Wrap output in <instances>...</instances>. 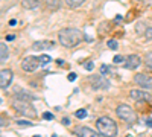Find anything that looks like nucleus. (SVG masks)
Instances as JSON below:
<instances>
[{
    "label": "nucleus",
    "mask_w": 152,
    "mask_h": 137,
    "mask_svg": "<svg viewBox=\"0 0 152 137\" xmlns=\"http://www.w3.org/2000/svg\"><path fill=\"white\" fill-rule=\"evenodd\" d=\"M43 119H46V120H52V119H55V116H53V113L47 111V113H44V114H43Z\"/></svg>",
    "instance_id": "b1692460"
},
{
    "label": "nucleus",
    "mask_w": 152,
    "mask_h": 137,
    "mask_svg": "<svg viewBox=\"0 0 152 137\" xmlns=\"http://www.w3.org/2000/svg\"><path fill=\"white\" fill-rule=\"evenodd\" d=\"M12 107H14V110H17L20 114L26 116V117H37V111L35 108L31 105L29 101H23V99H14V102H12Z\"/></svg>",
    "instance_id": "7ed1b4c3"
},
{
    "label": "nucleus",
    "mask_w": 152,
    "mask_h": 137,
    "mask_svg": "<svg viewBox=\"0 0 152 137\" xmlns=\"http://www.w3.org/2000/svg\"><path fill=\"white\" fill-rule=\"evenodd\" d=\"M96 127H97V131L102 136H107V137L117 136V125H116V122H114L111 117H108V116L99 117L97 122H96Z\"/></svg>",
    "instance_id": "f03ea898"
},
{
    "label": "nucleus",
    "mask_w": 152,
    "mask_h": 137,
    "mask_svg": "<svg viewBox=\"0 0 152 137\" xmlns=\"http://www.w3.org/2000/svg\"><path fill=\"white\" fill-rule=\"evenodd\" d=\"M135 31H137V34H146V31L143 29V23H138L137 28H135Z\"/></svg>",
    "instance_id": "393cba45"
},
{
    "label": "nucleus",
    "mask_w": 152,
    "mask_h": 137,
    "mask_svg": "<svg viewBox=\"0 0 152 137\" xmlns=\"http://www.w3.org/2000/svg\"><path fill=\"white\" fill-rule=\"evenodd\" d=\"M9 49L6 47V44L5 43H2L0 44V61H2V63H5V61L8 59V56H9Z\"/></svg>",
    "instance_id": "4468645a"
},
{
    "label": "nucleus",
    "mask_w": 152,
    "mask_h": 137,
    "mask_svg": "<svg viewBox=\"0 0 152 137\" xmlns=\"http://www.w3.org/2000/svg\"><path fill=\"white\" fill-rule=\"evenodd\" d=\"M116 114L123 120V122H126V123H135V120H137V114H135V111L131 108V107H128V105H125V104H120V105H117V108H116Z\"/></svg>",
    "instance_id": "20e7f679"
},
{
    "label": "nucleus",
    "mask_w": 152,
    "mask_h": 137,
    "mask_svg": "<svg viewBox=\"0 0 152 137\" xmlns=\"http://www.w3.org/2000/svg\"><path fill=\"white\" fill-rule=\"evenodd\" d=\"M53 46H55L53 41H46V40H43V41H35V43L32 44V51H37V52L49 51V49H52Z\"/></svg>",
    "instance_id": "9b49d317"
},
{
    "label": "nucleus",
    "mask_w": 152,
    "mask_h": 137,
    "mask_svg": "<svg viewBox=\"0 0 152 137\" xmlns=\"http://www.w3.org/2000/svg\"><path fill=\"white\" fill-rule=\"evenodd\" d=\"M49 6H50V9H56L58 8V0H50V3H49Z\"/></svg>",
    "instance_id": "cd10ccee"
},
{
    "label": "nucleus",
    "mask_w": 152,
    "mask_h": 137,
    "mask_svg": "<svg viewBox=\"0 0 152 137\" xmlns=\"http://www.w3.org/2000/svg\"><path fill=\"white\" fill-rule=\"evenodd\" d=\"M15 24H17L15 20H11V21H9V26H15Z\"/></svg>",
    "instance_id": "473e14b6"
},
{
    "label": "nucleus",
    "mask_w": 152,
    "mask_h": 137,
    "mask_svg": "<svg viewBox=\"0 0 152 137\" xmlns=\"http://www.w3.org/2000/svg\"><path fill=\"white\" fill-rule=\"evenodd\" d=\"M62 125H70V119L64 117V119H62Z\"/></svg>",
    "instance_id": "7c9ffc66"
},
{
    "label": "nucleus",
    "mask_w": 152,
    "mask_h": 137,
    "mask_svg": "<svg viewBox=\"0 0 152 137\" xmlns=\"http://www.w3.org/2000/svg\"><path fill=\"white\" fill-rule=\"evenodd\" d=\"M17 99H23V101H29V102H32L34 99H35V96L31 95V93H28V92H20V93L17 95Z\"/></svg>",
    "instance_id": "dca6fc26"
},
{
    "label": "nucleus",
    "mask_w": 152,
    "mask_h": 137,
    "mask_svg": "<svg viewBox=\"0 0 152 137\" xmlns=\"http://www.w3.org/2000/svg\"><path fill=\"white\" fill-rule=\"evenodd\" d=\"M56 63H58L59 66H62V64H64V61H62V59H56Z\"/></svg>",
    "instance_id": "72a5a7b5"
},
{
    "label": "nucleus",
    "mask_w": 152,
    "mask_h": 137,
    "mask_svg": "<svg viewBox=\"0 0 152 137\" xmlns=\"http://www.w3.org/2000/svg\"><path fill=\"white\" fill-rule=\"evenodd\" d=\"M82 40H85V35L78 28H64L58 32V41L64 47H76Z\"/></svg>",
    "instance_id": "f257e3e1"
},
{
    "label": "nucleus",
    "mask_w": 152,
    "mask_h": 137,
    "mask_svg": "<svg viewBox=\"0 0 152 137\" xmlns=\"http://www.w3.org/2000/svg\"><path fill=\"white\" fill-rule=\"evenodd\" d=\"M75 79H76V73H73V72H72V73L69 75V81H70V82H73Z\"/></svg>",
    "instance_id": "c85d7f7f"
},
{
    "label": "nucleus",
    "mask_w": 152,
    "mask_h": 137,
    "mask_svg": "<svg viewBox=\"0 0 152 137\" xmlns=\"http://www.w3.org/2000/svg\"><path fill=\"white\" fill-rule=\"evenodd\" d=\"M66 2V5L69 6V8H72V9H76V8H79L85 0H64Z\"/></svg>",
    "instance_id": "2eb2a0df"
},
{
    "label": "nucleus",
    "mask_w": 152,
    "mask_h": 137,
    "mask_svg": "<svg viewBox=\"0 0 152 137\" xmlns=\"http://www.w3.org/2000/svg\"><path fill=\"white\" fill-rule=\"evenodd\" d=\"M107 44H108V47H110V49H113V51H116V49L119 47V43H117L116 40H108V43H107Z\"/></svg>",
    "instance_id": "aec40b11"
},
{
    "label": "nucleus",
    "mask_w": 152,
    "mask_h": 137,
    "mask_svg": "<svg viewBox=\"0 0 152 137\" xmlns=\"http://www.w3.org/2000/svg\"><path fill=\"white\" fill-rule=\"evenodd\" d=\"M12 76H14V75H12V70L3 69L2 72H0V87H2V89H6L12 81Z\"/></svg>",
    "instance_id": "9d476101"
},
{
    "label": "nucleus",
    "mask_w": 152,
    "mask_h": 137,
    "mask_svg": "<svg viewBox=\"0 0 152 137\" xmlns=\"http://www.w3.org/2000/svg\"><path fill=\"white\" fill-rule=\"evenodd\" d=\"M38 66H41V63H40V58H37V56H26L21 61V69L29 73L35 72L38 69Z\"/></svg>",
    "instance_id": "423d86ee"
},
{
    "label": "nucleus",
    "mask_w": 152,
    "mask_h": 137,
    "mask_svg": "<svg viewBox=\"0 0 152 137\" xmlns=\"http://www.w3.org/2000/svg\"><path fill=\"white\" fill-rule=\"evenodd\" d=\"M21 6L24 9H35L40 6V0H21Z\"/></svg>",
    "instance_id": "ddd939ff"
},
{
    "label": "nucleus",
    "mask_w": 152,
    "mask_h": 137,
    "mask_svg": "<svg viewBox=\"0 0 152 137\" xmlns=\"http://www.w3.org/2000/svg\"><path fill=\"white\" fill-rule=\"evenodd\" d=\"M140 64H142V58L138 55H128V58L125 59V69L128 70H135Z\"/></svg>",
    "instance_id": "6e6552de"
},
{
    "label": "nucleus",
    "mask_w": 152,
    "mask_h": 137,
    "mask_svg": "<svg viewBox=\"0 0 152 137\" xmlns=\"http://www.w3.org/2000/svg\"><path fill=\"white\" fill-rule=\"evenodd\" d=\"M146 125H148L149 128L152 127V119H148V120H146Z\"/></svg>",
    "instance_id": "2f4dec72"
},
{
    "label": "nucleus",
    "mask_w": 152,
    "mask_h": 137,
    "mask_svg": "<svg viewBox=\"0 0 152 137\" xmlns=\"http://www.w3.org/2000/svg\"><path fill=\"white\" fill-rule=\"evenodd\" d=\"M145 35H146L148 40H152V26H149V28L146 29V34H145Z\"/></svg>",
    "instance_id": "bb28decb"
},
{
    "label": "nucleus",
    "mask_w": 152,
    "mask_h": 137,
    "mask_svg": "<svg viewBox=\"0 0 152 137\" xmlns=\"http://www.w3.org/2000/svg\"><path fill=\"white\" fill-rule=\"evenodd\" d=\"M100 73H102V75L110 73V67H108V66H105V64H102V66H100Z\"/></svg>",
    "instance_id": "a878e982"
},
{
    "label": "nucleus",
    "mask_w": 152,
    "mask_h": 137,
    "mask_svg": "<svg viewBox=\"0 0 152 137\" xmlns=\"http://www.w3.org/2000/svg\"><path fill=\"white\" fill-rule=\"evenodd\" d=\"M50 61H52V58H50L49 55H46V53H43V55L40 56V63H41V66H47Z\"/></svg>",
    "instance_id": "a211bd4d"
},
{
    "label": "nucleus",
    "mask_w": 152,
    "mask_h": 137,
    "mask_svg": "<svg viewBox=\"0 0 152 137\" xmlns=\"http://www.w3.org/2000/svg\"><path fill=\"white\" fill-rule=\"evenodd\" d=\"M145 64L152 69V51H149V52L145 55Z\"/></svg>",
    "instance_id": "f3484780"
},
{
    "label": "nucleus",
    "mask_w": 152,
    "mask_h": 137,
    "mask_svg": "<svg viewBox=\"0 0 152 137\" xmlns=\"http://www.w3.org/2000/svg\"><path fill=\"white\" fill-rule=\"evenodd\" d=\"M5 38H6V41H12V40L15 38V37L12 35V34H9V35H6V37H5Z\"/></svg>",
    "instance_id": "c756f323"
},
{
    "label": "nucleus",
    "mask_w": 152,
    "mask_h": 137,
    "mask_svg": "<svg viewBox=\"0 0 152 137\" xmlns=\"http://www.w3.org/2000/svg\"><path fill=\"white\" fill-rule=\"evenodd\" d=\"M76 134L78 136H84V137H99V136H102L99 131H94L91 128H88V127H81L76 130Z\"/></svg>",
    "instance_id": "f8f14e48"
},
{
    "label": "nucleus",
    "mask_w": 152,
    "mask_h": 137,
    "mask_svg": "<svg viewBox=\"0 0 152 137\" xmlns=\"http://www.w3.org/2000/svg\"><path fill=\"white\" fill-rule=\"evenodd\" d=\"M134 82L137 85L143 87V89H152V76L148 73H137L134 76Z\"/></svg>",
    "instance_id": "0eeeda50"
},
{
    "label": "nucleus",
    "mask_w": 152,
    "mask_h": 137,
    "mask_svg": "<svg viewBox=\"0 0 152 137\" xmlns=\"http://www.w3.org/2000/svg\"><path fill=\"white\" fill-rule=\"evenodd\" d=\"M123 61H125V58L122 55H116V56L113 58V63L114 64H120V63H123Z\"/></svg>",
    "instance_id": "412c9836"
},
{
    "label": "nucleus",
    "mask_w": 152,
    "mask_h": 137,
    "mask_svg": "<svg viewBox=\"0 0 152 137\" xmlns=\"http://www.w3.org/2000/svg\"><path fill=\"white\" fill-rule=\"evenodd\" d=\"M17 125H20V127H31L32 123L28 122V120H21V119H18V120H17Z\"/></svg>",
    "instance_id": "5701e85b"
},
{
    "label": "nucleus",
    "mask_w": 152,
    "mask_h": 137,
    "mask_svg": "<svg viewBox=\"0 0 152 137\" xmlns=\"http://www.w3.org/2000/svg\"><path fill=\"white\" fill-rule=\"evenodd\" d=\"M90 81H91V89L93 90H108L111 87V82L107 78H104L102 75H96V76H93Z\"/></svg>",
    "instance_id": "39448f33"
},
{
    "label": "nucleus",
    "mask_w": 152,
    "mask_h": 137,
    "mask_svg": "<svg viewBox=\"0 0 152 137\" xmlns=\"http://www.w3.org/2000/svg\"><path fill=\"white\" fill-rule=\"evenodd\" d=\"M84 69H85V70H88V72H90V70H93V69H94L93 61H87V63L84 64Z\"/></svg>",
    "instance_id": "4be33fe9"
},
{
    "label": "nucleus",
    "mask_w": 152,
    "mask_h": 137,
    "mask_svg": "<svg viewBox=\"0 0 152 137\" xmlns=\"http://www.w3.org/2000/svg\"><path fill=\"white\" fill-rule=\"evenodd\" d=\"M129 96H131V99H134V101H145V102L152 101V96L146 92H142V90H131Z\"/></svg>",
    "instance_id": "1a4fd4ad"
},
{
    "label": "nucleus",
    "mask_w": 152,
    "mask_h": 137,
    "mask_svg": "<svg viewBox=\"0 0 152 137\" xmlns=\"http://www.w3.org/2000/svg\"><path fill=\"white\" fill-rule=\"evenodd\" d=\"M87 110H84V108H81V110H78V111H76V113H75V116L76 117H78V119H85L87 117Z\"/></svg>",
    "instance_id": "6ab92c4d"
}]
</instances>
